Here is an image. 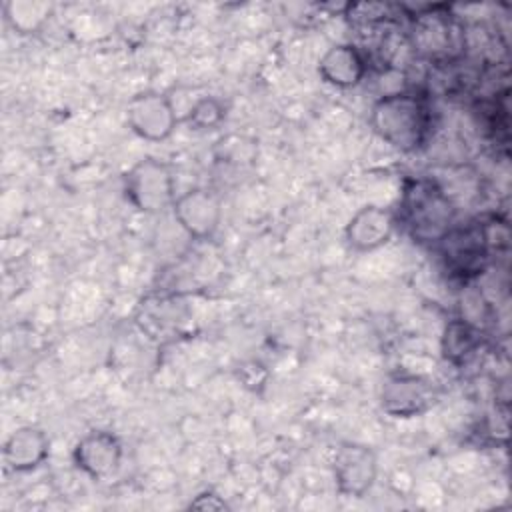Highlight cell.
I'll list each match as a JSON object with an SVG mask.
<instances>
[{"label":"cell","mask_w":512,"mask_h":512,"mask_svg":"<svg viewBox=\"0 0 512 512\" xmlns=\"http://www.w3.org/2000/svg\"><path fill=\"white\" fill-rule=\"evenodd\" d=\"M396 218L416 244L436 246L456 226V208L436 180L410 178L404 182Z\"/></svg>","instance_id":"1"},{"label":"cell","mask_w":512,"mask_h":512,"mask_svg":"<svg viewBox=\"0 0 512 512\" xmlns=\"http://www.w3.org/2000/svg\"><path fill=\"white\" fill-rule=\"evenodd\" d=\"M370 126L390 148L408 154L426 144L432 114L422 96L414 92H390L374 102Z\"/></svg>","instance_id":"2"},{"label":"cell","mask_w":512,"mask_h":512,"mask_svg":"<svg viewBox=\"0 0 512 512\" xmlns=\"http://www.w3.org/2000/svg\"><path fill=\"white\" fill-rule=\"evenodd\" d=\"M412 44L426 58L452 60L464 48V26L446 6H424L414 14Z\"/></svg>","instance_id":"3"},{"label":"cell","mask_w":512,"mask_h":512,"mask_svg":"<svg viewBox=\"0 0 512 512\" xmlns=\"http://www.w3.org/2000/svg\"><path fill=\"white\" fill-rule=\"evenodd\" d=\"M126 200L144 214H158L172 208L176 200L174 176L166 162L142 158L124 174Z\"/></svg>","instance_id":"4"},{"label":"cell","mask_w":512,"mask_h":512,"mask_svg":"<svg viewBox=\"0 0 512 512\" xmlns=\"http://www.w3.org/2000/svg\"><path fill=\"white\" fill-rule=\"evenodd\" d=\"M490 230L480 224L454 226L436 246L450 274L468 280L478 276L490 256Z\"/></svg>","instance_id":"5"},{"label":"cell","mask_w":512,"mask_h":512,"mask_svg":"<svg viewBox=\"0 0 512 512\" xmlns=\"http://www.w3.org/2000/svg\"><path fill=\"white\" fill-rule=\"evenodd\" d=\"M126 124L142 140H168L178 126L176 106L166 94L154 90L140 92L126 104Z\"/></svg>","instance_id":"6"},{"label":"cell","mask_w":512,"mask_h":512,"mask_svg":"<svg viewBox=\"0 0 512 512\" xmlns=\"http://www.w3.org/2000/svg\"><path fill=\"white\" fill-rule=\"evenodd\" d=\"M332 474L342 496L362 498L372 490L378 478L376 452L366 444L344 442L334 454Z\"/></svg>","instance_id":"7"},{"label":"cell","mask_w":512,"mask_h":512,"mask_svg":"<svg viewBox=\"0 0 512 512\" xmlns=\"http://www.w3.org/2000/svg\"><path fill=\"white\" fill-rule=\"evenodd\" d=\"M172 214L190 238L208 240L222 222V202L212 190L196 186L176 196Z\"/></svg>","instance_id":"8"},{"label":"cell","mask_w":512,"mask_h":512,"mask_svg":"<svg viewBox=\"0 0 512 512\" xmlns=\"http://www.w3.org/2000/svg\"><path fill=\"white\" fill-rule=\"evenodd\" d=\"M122 442L110 430L86 432L72 450V460L80 472L92 480L114 476L122 464Z\"/></svg>","instance_id":"9"},{"label":"cell","mask_w":512,"mask_h":512,"mask_svg":"<svg viewBox=\"0 0 512 512\" xmlns=\"http://www.w3.org/2000/svg\"><path fill=\"white\" fill-rule=\"evenodd\" d=\"M434 402L432 384L418 374H392L380 390V406L394 418H414Z\"/></svg>","instance_id":"10"},{"label":"cell","mask_w":512,"mask_h":512,"mask_svg":"<svg viewBox=\"0 0 512 512\" xmlns=\"http://www.w3.org/2000/svg\"><path fill=\"white\" fill-rule=\"evenodd\" d=\"M398 226L396 212L378 204L358 208L344 228V238L354 252H372L386 246Z\"/></svg>","instance_id":"11"},{"label":"cell","mask_w":512,"mask_h":512,"mask_svg":"<svg viewBox=\"0 0 512 512\" xmlns=\"http://www.w3.org/2000/svg\"><path fill=\"white\" fill-rule=\"evenodd\" d=\"M50 454V438L36 426L16 428L4 442L2 458L12 472H30L46 462Z\"/></svg>","instance_id":"12"},{"label":"cell","mask_w":512,"mask_h":512,"mask_svg":"<svg viewBox=\"0 0 512 512\" xmlns=\"http://www.w3.org/2000/svg\"><path fill=\"white\" fill-rule=\"evenodd\" d=\"M366 58L354 44L330 46L318 60L320 78L334 88H354L366 76Z\"/></svg>","instance_id":"13"},{"label":"cell","mask_w":512,"mask_h":512,"mask_svg":"<svg viewBox=\"0 0 512 512\" xmlns=\"http://www.w3.org/2000/svg\"><path fill=\"white\" fill-rule=\"evenodd\" d=\"M480 342V330L472 322L462 318L450 320L442 334V356L450 364L462 366L474 358V354L480 348Z\"/></svg>","instance_id":"14"},{"label":"cell","mask_w":512,"mask_h":512,"mask_svg":"<svg viewBox=\"0 0 512 512\" xmlns=\"http://www.w3.org/2000/svg\"><path fill=\"white\" fill-rule=\"evenodd\" d=\"M52 6L36 0H10L4 4V16L8 24L20 34L36 32L50 16Z\"/></svg>","instance_id":"15"},{"label":"cell","mask_w":512,"mask_h":512,"mask_svg":"<svg viewBox=\"0 0 512 512\" xmlns=\"http://www.w3.org/2000/svg\"><path fill=\"white\" fill-rule=\"evenodd\" d=\"M226 118V104L218 96H200L192 102L188 108L184 122L190 130H214L218 128Z\"/></svg>","instance_id":"16"},{"label":"cell","mask_w":512,"mask_h":512,"mask_svg":"<svg viewBox=\"0 0 512 512\" xmlns=\"http://www.w3.org/2000/svg\"><path fill=\"white\" fill-rule=\"evenodd\" d=\"M190 508H198V510H224V508H228V504L224 502V498H220L214 492H202V494H198L190 502Z\"/></svg>","instance_id":"17"}]
</instances>
